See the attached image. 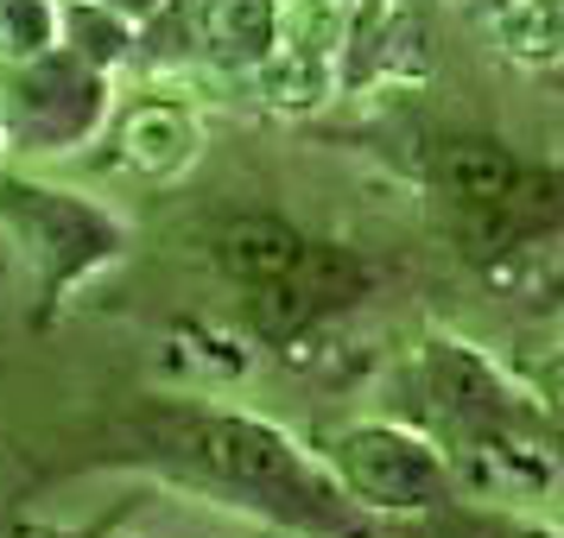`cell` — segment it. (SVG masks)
Returning a JSON list of instances; mask_svg holds the SVG:
<instances>
[{
  "label": "cell",
  "instance_id": "cell-5",
  "mask_svg": "<svg viewBox=\"0 0 564 538\" xmlns=\"http://www.w3.org/2000/svg\"><path fill=\"white\" fill-rule=\"evenodd\" d=\"M368 285H375V273H368L361 254L336 248V241H305V254L292 260L280 279L248 285V317L267 336H299V330L330 323L336 310L361 305Z\"/></svg>",
  "mask_w": 564,
  "mask_h": 538
},
{
  "label": "cell",
  "instance_id": "cell-14",
  "mask_svg": "<svg viewBox=\"0 0 564 538\" xmlns=\"http://www.w3.org/2000/svg\"><path fill=\"white\" fill-rule=\"evenodd\" d=\"M469 7H482V13H501V7H508V0H469Z\"/></svg>",
  "mask_w": 564,
  "mask_h": 538
},
{
  "label": "cell",
  "instance_id": "cell-17",
  "mask_svg": "<svg viewBox=\"0 0 564 538\" xmlns=\"http://www.w3.org/2000/svg\"><path fill=\"white\" fill-rule=\"evenodd\" d=\"M52 7H57V0H52Z\"/></svg>",
  "mask_w": 564,
  "mask_h": 538
},
{
  "label": "cell",
  "instance_id": "cell-8",
  "mask_svg": "<svg viewBox=\"0 0 564 538\" xmlns=\"http://www.w3.org/2000/svg\"><path fill=\"white\" fill-rule=\"evenodd\" d=\"M432 178H437V190H444L451 204L495 216V209H508L513 197H520L527 165H520L501 140H476V133H469V140H444V146H437Z\"/></svg>",
  "mask_w": 564,
  "mask_h": 538
},
{
  "label": "cell",
  "instance_id": "cell-3",
  "mask_svg": "<svg viewBox=\"0 0 564 538\" xmlns=\"http://www.w3.org/2000/svg\"><path fill=\"white\" fill-rule=\"evenodd\" d=\"M108 128V70H89L64 45L0 64V146L13 153H77Z\"/></svg>",
  "mask_w": 564,
  "mask_h": 538
},
{
  "label": "cell",
  "instance_id": "cell-4",
  "mask_svg": "<svg viewBox=\"0 0 564 538\" xmlns=\"http://www.w3.org/2000/svg\"><path fill=\"white\" fill-rule=\"evenodd\" d=\"M324 469L361 513H437L457 501V462L425 431L393 418L336 431L324 443Z\"/></svg>",
  "mask_w": 564,
  "mask_h": 538
},
{
  "label": "cell",
  "instance_id": "cell-6",
  "mask_svg": "<svg viewBox=\"0 0 564 538\" xmlns=\"http://www.w3.org/2000/svg\"><path fill=\"white\" fill-rule=\"evenodd\" d=\"M305 229H292L285 216H267V209H241V216H223L216 229H209V260H216V273L235 279L241 292L248 285H267L280 279L292 260L305 254Z\"/></svg>",
  "mask_w": 564,
  "mask_h": 538
},
{
  "label": "cell",
  "instance_id": "cell-11",
  "mask_svg": "<svg viewBox=\"0 0 564 538\" xmlns=\"http://www.w3.org/2000/svg\"><path fill=\"white\" fill-rule=\"evenodd\" d=\"M57 45V7L52 0H7L0 7V64H20V57Z\"/></svg>",
  "mask_w": 564,
  "mask_h": 538
},
{
  "label": "cell",
  "instance_id": "cell-10",
  "mask_svg": "<svg viewBox=\"0 0 564 538\" xmlns=\"http://www.w3.org/2000/svg\"><path fill=\"white\" fill-rule=\"evenodd\" d=\"M57 45L83 57L89 70H121L133 64V26L108 13L102 0H57Z\"/></svg>",
  "mask_w": 564,
  "mask_h": 538
},
{
  "label": "cell",
  "instance_id": "cell-13",
  "mask_svg": "<svg viewBox=\"0 0 564 538\" xmlns=\"http://www.w3.org/2000/svg\"><path fill=\"white\" fill-rule=\"evenodd\" d=\"M102 7H108V13H121L128 26H140V20H147V13H159L165 0H102Z\"/></svg>",
  "mask_w": 564,
  "mask_h": 538
},
{
  "label": "cell",
  "instance_id": "cell-1",
  "mask_svg": "<svg viewBox=\"0 0 564 538\" xmlns=\"http://www.w3.org/2000/svg\"><path fill=\"white\" fill-rule=\"evenodd\" d=\"M140 437L184 482L235 494V507H254L292 532H356L368 519L330 482L324 457H311L299 437L267 425V418L209 406H153L140 411Z\"/></svg>",
  "mask_w": 564,
  "mask_h": 538
},
{
  "label": "cell",
  "instance_id": "cell-15",
  "mask_svg": "<svg viewBox=\"0 0 564 538\" xmlns=\"http://www.w3.org/2000/svg\"><path fill=\"white\" fill-rule=\"evenodd\" d=\"M108 538H121V532H108Z\"/></svg>",
  "mask_w": 564,
  "mask_h": 538
},
{
  "label": "cell",
  "instance_id": "cell-2",
  "mask_svg": "<svg viewBox=\"0 0 564 538\" xmlns=\"http://www.w3.org/2000/svg\"><path fill=\"white\" fill-rule=\"evenodd\" d=\"M0 229L13 254L26 260L39 298H64L89 273H102L108 260L128 254V222L115 209L20 172H0Z\"/></svg>",
  "mask_w": 564,
  "mask_h": 538
},
{
  "label": "cell",
  "instance_id": "cell-7",
  "mask_svg": "<svg viewBox=\"0 0 564 538\" xmlns=\"http://www.w3.org/2000/svg\"><path fill=\"white\" fill-rule=\"evenodd\" d=\"M197 13V57L223 70H260L280 52V0H191Z\"/></svg>",
  "mask_w": 564,
  "mask_h": 538
},
{
  "label": "cell",
  "instance_id": "cell-16",
  "mask_svg": "<svg viewBox=\"0 0 564 538\" xmlns=\"http://www.w3.org/2000/svg\"><path fill=\"white\" fill-rule=\"evenodd\" d=\"M0 7H7V0H0Z\"/></svg>",
  "mask_w": 564,
  "mask_h": 538
},
{
  "label": "cell",
  "instance_id": "cell-12",
  "mask_svg": "<svg viewBox=\"0 0 564 538\" xmlns=\"http://www.w3.org/2000/svg\"><path fill=\"white\" fill-rule=\"evenodd\" d=\"M128 513L133 507H121L115 519H96V526H20V532H7V538H108V532H121Z\"/></svg>",
  "mask_w": 564,
  "mask_h": 538
},
{
  "label": "cell",
  "instance_id": "cell-9",
  "mask_svg": "<svg viewBox=\"0 0 564 538\" xmlns=\"http://www.w3.org/2000/svg\"><path fill=\"white\" fill-rule=\"evenodd\" d=\"M115 158L140 178H178L197 158V121L178 102H133L115 121Z\"/></svg>",
  "mask_w": 564,
  "mask_h": 538
}]
</instances>
